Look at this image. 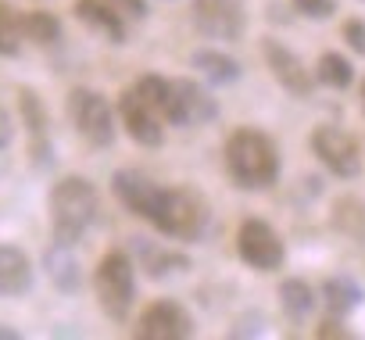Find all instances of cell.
<instances>
[{
    "label": "cell",
    "mask_w": 365,
    "mask_h": 340,
    "mask_svg": "<svg viewBox=\"0 0 365 340\" xmlns=\"http://www.w3.org/2000/svg\"><path fill=\"white\" fill-rule=\"evenodd\" d=\"M111 194L118 197V205L147 219L165 237L197 244L212 233V208L190 187H161L136 168H118L111 176Z\"/></svg>",
    "instance_id": "6da1fadb"
},
{
    "label": "cell",
    "mask_w": 365,
    "mask_h": 340,
    "mask_svg": "<svg viewBox=\"0 0 365 340\" xmlns=\"http://www.w3.org/2000/svg\"><path fill=\"white\" fill-rule=\"evenodd\" d=\"M226 168L240 190H269L279 180V150L262 129H237L226 140Z\"/></svg>",
    "instance_id": "7a4b0ae2"
},
{
    "label": "cell",
    "mask_w": 365,
    "mask_h": 340,
    "mask_svg": "<svg viewBox=\"0 0 365 340\" xmlns=\"http://www.w3.org/2000/svg\"><path fill=\"white\" fill-rule=\"evenodd\" d=\"M51 226H54V240L58 244H79L86 237V230L97 222L101 212V197L97 187L83 176H65L51 187Z\"/></svg>",
    "instance_id": "3957f363"
},
{
    "label": "cell",
    "mask_w": 365,
    "mask_h": 340,
    "mask_svg": "<svg viewBox=\"0 0 365 340\" xmlns=\"http://www.w3.org/2000/svg\"><path fill=\"white\" fill-rule=\"evenodd\" d=\"M93 290H97V301L108 311V319L125 322V315L136 301V276H133V262H129L125 251H108L97 262Z\"/></svg>",
    "instance_id": "277c9868"
},
{
    "label": "cell",
    "mask_w": 365,
    "mask_h": 340,
    "mask_svg": "<svg viewBox=\"0 0 365 340\" xmlns=\"http://www.w3.org/2000/svg\"><path fill=\"white\" fill-rule=\"evenodd\" d=\"M68 118H72V125H76V133L86 140V143H93V147H111L115 143V111H111V104L97 93V90H86V86H76L72 93H68Z\"/></svg>",
    "instance_id": "5b68a950"
},
{
    "label": "cell",
    "mask_w": 365,
    "mask_h": 340,
    "mask_svg": "<svg viewBox=\"0 0 365 340\" xmlns=\"http://www.w3.org/2000/svg\"><path fill=\"white\" fill-rule=\"evenodd\" d=\"M237 254L251 269H258V272H276L283 265V258H287L279 233L269 222H262V219H247L240 226V233H237Z\"/></svg>",
    "instance_id": "8992f818"
},
{
    "label": "cell",
    "mask_w": 365,
    "mask_h": 340,
    "mask_svg": "<svg viewBox=\"0 0 365 340\" xmlns=\"http://www.w3.org/2000/svg\"><path fill=\"white\" fill-rule=\"evenodd\" d=\"M312 150L315 158L329 168L333 176L340 180H354L358 168H361V158H358V140L336 125H315L312 133Z\"/></svg>",
    "instance_id": "52a82bcc"
},
{
    "label": "cell",
    "mask_w": 365,
    "mask_h": 340,
    "mask_svg": "<svg viewBox=\"0 0 365 340\" xmlns=\"http://www.w3.org/2000/svg\"><path fill=\"white\" fill-rule=\"evenodd\" d=\"M194 26L208 40H240L247 29V11L240 0H194Z\"/></svg>",
    "instance_id": "ba28073f"
},
{
    "label": "cell",
    "mask_w": 365,
    "mask_h": 340,
    "mask_svg": "<svg viewBox=\"0 0 365 340\" xmlns=\"http://www.w3.org/2000/svg\"><path fill=\"white\" fill-rule=\"evenodd\" d=\"M194 333V319L190 311L175 304V301H154L143 308L133 336L136 340H187Z\"/></svg>",
    "instance_id": "9c48e42d"
},
{
    "label": "cell",
    "mask_w": 365,
    "mask_h": 340,
    "mask_svg": "<svg viewBox=\"0 0 365 340\" xmlns=\"http://www.w3.org/2000/svg\"><path fill=\"white\" fill-rule=\"evenodd\" d=\"M219 115L215 97L194 83V79H172V111H168V125H205Z\"/></svg>",
    "instance_id": "30bf717a"
},
{
    "label": "cell",
    "mask_w": 365,
    "mask_h": 340,
    "mask_svg": "<svg viewBox=\"0 0 365 340\" xmlns=\"http://www.w3.org/2000/svg\"><path fill=\"white\" fill-rule=\"evenodd\" d=\"M262 58H265L269 72L276 76V83H279L287 93H294V97H312L315 79H312V72L301 65V58H297L294 51H287L279 40H262Z\"/></svg>",
    "instance_id": "8fae6325"
},
{
    "label": "cell",
    "mask_w": 365,
    "mask_h": 340,
    "mask_svg": "<svg viewBox=\"0 0 365 340\" xmlns=\"http://www.w3.org/2000/svg\"><path fill=\"white\" fill-rule=\"evenodd\" d=\"M118 115H122L125 133H129L140 147H161V143H165V129H161L158 111L147 108L136 90H129V93L118 97Z\"/></svg>",
    "instance_id": "7c38bea8"
},
{
    "label": "cell",
    "mask_w": 365,
    "mask_h": 340,
    "mask_svg": "<svg viewBox=\"0 0 365 340\" xmlns=\"http://www.w3.org/2000/svg\"><path fill=\"white\" fill-rule=\"evenodd\" d=\"M19 111H22V122H26V129H29V154H33V165H36V168H51L54 147H51V122H47L43 101H40L33 90H22V93H19Z\"/></svg>",
    "instance_id": "4fadbf2b"
},
{
    "label": "cell",
    "mask_w": 365,
    "mask_h": 340,
    "mask_svg": "<svg viewBox=\"0 0 365 340\" xmlns=\"http://www.w3.org/2000/svg\"><path fill=\"white\" fill-rule=\"evenodd\" d=\"M129 247H133V258L140 262V269L150 276V279H168L172 272H187L190 269V258L179 254V251H168L147 237H129Z\"/></svg>",
    "instance_id": "5bb4252c"
},
{
    "label": "cell",
    "mask_w": 365,
    "mask_h": 340,
    "mask_svg": "<svg viewBox=\"0 0 365 340\" xmlns=\"http://www.w3.org/2000/svg\"><path fill=\"white\" fill-rule=\"evenodd\" d=\"M33 290V262L22 247L0 244V297H22Z\"/></svg>",
    "instance_id": "9a60e30c"
},
{
    "label": "cell",
    "mask_w": 365,
    "mask_h": 340,
    "mask_svg": "<svg viewBox=\"0 0 365 340\" xmlns=\"http://www.w3.org/2000/svg\"><path fill=\"white\" fill-rule=\"evenodd\" d=\"M76 19L108 36L111 43H125V22H122V11H115V4H104V0H76Z\"/></svg>",
    "instance_id": "2e32d148"
},
{
    "label": "cell",
    "mask_w": 365,
    "mask_h": 340,
    "mask_svg": "<svg viewBox=\"0 0 365 340\" xmlns=\"http://www.w3.org/2000/svg\"><path fill=\"white\" fill-rule=\"evenodd\" d=\"M43 269L51 276V283L61 290V294H79L83 287V269L76 262V254H68V244H51L47 254H43Z\"/></svg>",
    "instance_id": "e0dca14e"
},
{
    "label": "cell",
    "mask_w": 365,
    "mask_h": 340,
    "mask_svg": "<svg viewBox=\"0 0 365 340\" xmlns=\"http://www.w3.org/2000/svg\"><path fill=\"white\" fill-rule=\"evenodd\" d=\"M194 68H201V76H208L215 86H230V83H237V79H240V65H237L230 54L212 51V47L194 51Z\"/></svg>",
    "instance_id": "ac0fdd59"
},
{
    "label": "cell",
    "mask_w": 365,
    "mask_h": 340,
    "mask_svg": "<svg viewBox=\"0 0 365 340\" xmlns=\"http://www.w3.org/2000/svg\"><path fill=\"white\" fill-rule=\"evenodd\" d=\"M322 297H326V308L333 315H347L361 304V287L351 276H329L322 283Z\"/></svg>",
    "instance_id": "d6986e66"
},
{
    "label": "cell",
    "mask_w": 365,
    "mask_h": 340,
    "mask_svg": "<svg viewBox=\"0 0 365 340\" xmlns=\"http://www.w3.org/2000/svg\"><path fill=\"white\" fill-rule=\"evenodd\" d=\"M279 304H283V311H287L294 322H301V319H308L312 308H315V290H312L304 279H283V283H279Z\"/></svg>",
    "instance_id": "ffe728a7"
},
{
    "label": "cell",
    "mask_w": 365,
    "mask_h": 340,
    "mask_svg": "<svg viewBox=\"0 0 365 340\" xmlns=\"http://www.w3.org/2000/svg\"><path fill=\"white\" fill-rule=\"evenodd\" d=\"M22 36L40 43V47H54L61 40V22L51 11H26L22 15Z\"/></svg>",
    "instance_id": "44dd1931"
},
{
    "label": "cell",
    "mask_w": 365,
    "mask_h": 340,
    "mask_svg": "<svg viewBox=\"0 0 365 340\" xmlns=\"http://www.w3.org/2000/svg\"><path fill=\"white\" fill-rule=\"evenodd\" d=\"M136 93L143 97L147 108L158 111L161 122H168V111H172V79H165V76H140Z\"/></svg>",
    "instance_id": "7402d4cb"
},
{
    "label": "cell",
    "mask_w": 365,
    "mask_h": 340,
    "mask_svg": "<svg viewBox=\"0 0 365 340\" xmlns=\"http://www.w3.org/2000/svg\"><path fill=\"white\" fill-rule=\"evenodd\" d=\"M333 226L344 230L354 240H365V205L354 201V197H340L333 205Z\"/></svg>",
    "instance_id": "603a6c76"
},
{
    "label": "cell",
    "mask_w": 365,
    "mask_h": 340,
    "mask_svg": "<svg viewBox=\"0 0 365 340\" xmlns=\"http://www.w3.org/2000/svg\"><path fill=\"white\" fill-rule=\"evenodd\" d=\"M22 15L0 0V58H15L22 51Z\"/></svg>",
    "instance_id": "cb8c5ba5"
},
{
    "label": "cell",
    "mask_w": 365,
    "mask_h": 340,
    "mask_svg": "<svg viewBox=\"0 0 365 340\" xmlns=\"http://www.w3.org/2000/svg\"><path fill=\"white\" fill-rule=\"evenodd\" d=\"M351 79H354V68H351V61H347L344 54L326 51V54L319 58V83H326V86H333V90H347Z\"/></svg>",
    "instance_id": "d4e9b609"
},
{
    "label": "cell",
    "mask_w": 365,
    "mask_h": 340,
    "mask_svg": "<svg viewBox=\"0 0 365 340\" xmlns=\"http://www.w3.org/2000/svg\"><path fill=\"white\" fill-rule=\"evenodd\" d=\"M294 8L304 19H333L336 15V0H294Z\"/></svg>",
    "instance_id": "484cf974"
},
{
    "label": "cell",
    "mask_w": 365,
    "mask_h": 340,
    "mask_svg": "<svg viewBox=\"0 0 365 340\" xmlns=\"http://www.w3.org/2000/svg\"><path fill=\"white\" fill-rule=\"evenodd\" d=\"M344 40H347V47H351L354 54H365V22H361V19H351V22L344 26Z\"/></svg>",
    "instance_id": "4316f807"
},
{
    "label": "cell",
    "mask_w": 365,
    "mask_h": 340,
    "mask_svg": "<svg viewBox=\"0 0 365 340\" xmlns=\"http://www.w3.org/2000/svg\"><path fill=\"white\" fill-rule=\"evenodd\" d=\"M111 4H115L118 11L133 15V19H143V15H147V0H111Z\"/></svg>",
    "instance_id": "83f0119b"
},
{
    "label": "cell",
    "mask_w": 365,
    "mask_h": 340,
    "mask_svg": "<svg viewBox=\"0 0 365 340\" xmlns=\"http://www.w3.org/2000/svg\"><path fill=\"white\" fill-rule=\"evenodd\" d=\"M11 136H15V125H11V115L0 108V150L11 147Z\"/></svg>",
    "instance_id": "f1b7e54d"
},
{
    "label": "cell",
    "mask_w": 365,
    "mask_h": 340,
    "mask_svg": "<svg viewBox=\"0 0 365 340\" xmlns=\"http://www.w3.org/2000/svg\"><path fill=\"white\" fill-rule=\"evenodd\" d=\"M315 336H322V340H326V336H340V340H344V336H351V333H347V329H340V322H336V319H326V322L315 329Z\"/></svg>",
    "instance_id": "f546056e"
},
{
    "label": "cell",
    "mask_w": 365,
    "mask_h": 340,
    "mask_svg": "<svg viewBox=\"0 0 365 340\" xmlns=\"http://www.w3.org/2000/svg\"><path fill=\"white\" fill-rule=\"evenodd\" d=\"M0 340H19V329H11V326H0Z\"/></svg>",
    "instance_id": "4dcf8cb0"
},
{
    "label": "cell",
    "mask_w": 365,
    "mask_h": 340,
    "mask_svg": "<svg viewBox=\"0 0 365 340\" xmlns=\"http://www.w3.org/2000/svg\"><path fill=\"white\" fill-rule=\"evenodd\" d=\"M361 108H365V83H361Z\"/></svg>",
    "instance_id": "1f68e13d"
}]
</instances>
